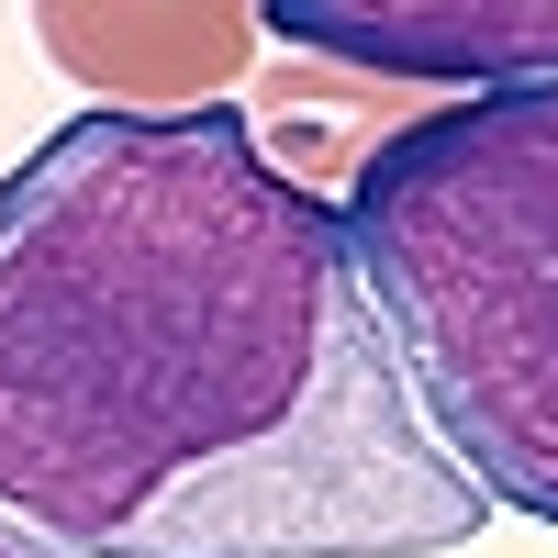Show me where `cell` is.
Instances as JSON below:
<instances>
[{
  "mask_svg": "<svg viewBox=\"0 0 558 558\" xmlns=\"http://www.w3.org/2000/svg\"><path fill=\"white\" fill-rule=\"evenodd\" d=\"M34 45L89 101L191 112L257 78V0H34Z\"/></svg>",
  "mask_w": 558,
  "mask_h": 558,
  "instance_id": "cell-4",
  "label": "cell"
},
{
  "mask_svg": "<svg viewBox=\"0 0 558 558\" xmlns=\"http://www.w3.org/2000/svg\"><path fill=\"white\" fill-rule=\"evenodd\" d=\"M0 514L78 558H447L492 492L246 101H101L0 179Z\"/></svg>",
  "mask_w": 558,
  "mask_h": 558,
  "instance_id": "cell-1",
  "label": "cell"
},
{
  "mask_svg": "<svg viewBox=\"0 0 558 558\" xmlns=\"http://www.w3.org/2000/svg\"><path fill=\"white\" fill-rule=\"evenodd\" d=\"M0 558H78V547H57V536L23 525V514H0Z\"/></svg>",
  "mask_w": 558,
  "mask_h": 558,
  "instance_id": "cell-5",
  "label": "cell"
},
{
  "mask_svg": "<svg viewBox=\"0 0 558 558\" xmlns=\"http://www.w3.org/2000/svg\"><path fill=\"white\" fill-rule=\"evenodd\" d=\"M336 223L436 447L558 525V78L402 112L347 168Z\"/></svg>",
  "mask_w": 558,
  "mask_h": 558,
  "instance_id": "cell-2",
  "label": "cell"
},
{
  "mask_svg": "<svg viewBox=\"0 0 558 558\" xmlns=\"http://www.w3.org/2000/svg\"><path fill=\"white\" fill-rule=\"evenodd\" d=\"M257 34L413 89L558 78V0H257Z\"/></svg>",
  "mask_w": 558,
  "mask_h": 558,
  "instance_id": "cell-3",
  "label": "cell"
}]
</instances>
